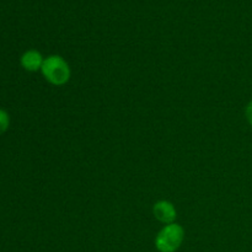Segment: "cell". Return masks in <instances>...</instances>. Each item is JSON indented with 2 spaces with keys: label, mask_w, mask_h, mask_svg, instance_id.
Segmentation results:
<instances>
[{
  "label": "cell",
  "mask_w": 252,
  "mask_h": 252,
  "mask_svg": "<svg viewBox=\"0 0 252 252\" xmlns=\"http://www.w3.org/2000/svg\"><path fill=\"white\" fill-rule=\"evenodd\" d=\"M185 230L180 224L172 223L165 225L155 239V246L159 252H176L182 245Z\"/></svg>",
  "instance_id": "cell-2"
},
{
  "label": "cell",
  "mask_w": 252,
  "mask_h": 252,
  "mask_svg": "<svg viewBox=\"0 0 252 252\" xmlns=\"http://www.w3.org/2000/svg\"><path fill=\"white\" fill-rule=\"evenodd\" d=\"M9 126H10L9 113H7L5 110H2V108H0V135L4 134V133L6 132Z\"/></svg>",
  "instance_id": "cell-5"
},
{
  "label": "cell",
  "mask_w": 252,
  "mask_h": 252,
  "mask_svg": "<svg viewBox=\"0 0 252 252\" xmlns=\"http://www.w3.org/2000/svg\"><path fill=\"white\" fill-rule=\"evenodd\" d=\"M245 117H246V120H248L249 125L252 126V101H251V102H249V105L246 106Z\"/></svg>",
  "instance_id": "cell-6"
},
{
  "label": "cell",
  "mask_w": 252,
  "mask_h": 252,
  "mask_svg": "<svg viewBox=\"0 0 252 252\" xmlns=\"http://www.w3.org/2000/svg\"><path fill=\"white\" fill-rule=\"evenodd\" d=\"M44 58L37 49H29L20 58V63H21L22 68L27 71H31V73L41 70Z\"/></svg>",
  "instance_id": "cell-4"
},
{
  "label": "cell",
  "mask_w": 252,
  "mask_h": 252,
  "mask_svg": "<svg viewBox=\"0 0 252 252\" xmlns=\"http://www.w3.org/2000/svg\"><path fill=\"white\" fill-rule=\"evenodd\" d=\"M41 71L44 79L56 86L65 85L71 75L69 64L61 56H49L44 58Z\"/></svg>",
  "instance_id": "cell-1"
},
{
  "label": "cell",
  "mask_w": 252,
  "mask_h": 252,
  "mask_svg": "<svg viewBox=\"0 0 252 252\" xmlns=\"http://www.w3.org/2000/svg\"><path fill=\"white\" fill-rule=\"evenodd\" d=\"M153 214H154L155 219L160 221V223L169 225V224L175 223L177 217L176 208L174 204L169 201H159L153 206Z\"/></svg>",
  "instance_id": "cell-3"
}]
</instances>
